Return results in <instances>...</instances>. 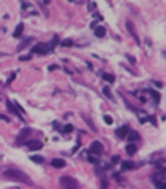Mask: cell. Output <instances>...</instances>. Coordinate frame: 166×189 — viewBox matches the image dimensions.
<instances>
[{
  "label": "cell",
  "instance_id": "cell-1",
  "mask_svg": "<svg viewBox=\"0 0 166 189\" xmlns=\"http://www.w3.org/2000/svg\"><path fill=\"white\" fill-rule=\"evenodd\" d=\"M3 174L5 178L16 181V182L23 183L26 185H33V182L29 178V175L24 173L23 171L18 170V169H7V170L4 171Z\"/></svg>",
  "mask_w": 166,
  "mask_h": 189
},
{
  "label": "cell",
  "instance_id": "cell-4",
  "mask_svg": "<svg viewBox=\"0 0 166 189\" xmlns=\"http://www.w3.org/2000/svg\"><path fill=\"white\" fill-rule=\"evenodd\" d=\"M31 51L33 53H38V54H44L49 51V47L47 44L44 43H39V44L35 45L33 48L31 49Z\"/></svg>",
  "mask_w": 166,
  "mask_h": 189
},
{
  "label": "cell",
  "instance_id": "cell-15",
  "mask_svg": "<svg viewBox=\"0 0 166 189\" xmlns=\"http://www.w3.org/2000/svg\"><path fill=\"white\" fill-rule=\"evenodd\" d=\"M126 152L128 155H133L134 153L137 152V147L134 145H128L126 147Z\"/></svg>",
  "mask_w": 166,
  "mask_h": 189
},
{
  "label": "cell",
  "instance_id": "cell-20",
  "mask_svg": "<svg viewBox=\"0 0 166 189\" xmlns=\"http://www.w3.org/2000/svg\"><path fill=\"white\" fill-rule=\"evenodd\" d=\"M103 93L105 95L106 97H108L109 99H112V95H111V91H110V88L109 87H104L103 88Z\"/></svg>",
  "mask_w": 166,
  "mask_h": 189
},
{
  "label": "cell",
  "instance_id": "cell-23",
  "mask_svg": "<svg viewBox=\"0 0 166 189\" xmlns=\"http://www.w3.org/2000/svg\"><path fill=\"white\" fill-rule=\"evenodd\" d=\"M83 117H84V119H85L86 121H87V124H88L89 126H91V129H92V130H93V132H96L95 126H93V124H92V122H91V119H90V120H89V119L87 118V117H86V116H83Z\"/></svg>",
  "mask_w": 166,
  "mask_h": 189
},
{
  "label": "cell",
  "instance_id": "cell-24",
  "mask_svg": "<svg viewBox=\"0 0 166 189\" xmlns=\"http://www.w3.org/2000/svg\"><path fill=\"white\" fill-rule=\"evenodd\" d=\"M104 119H105V121H106V123H107L108 126H111L112 122H113V120H112V118H111L110 116H104Z\"/></svg>",
  "mask_w": 166,
  "mask_h": 189
},
{
  "label": "cell",
  "instance_id": "cell-10",
  "mask_svg": "<svg viewBox=\"0 0 166 189\" xmlns=\"http://www.w3.org/2000/svg\"><path fill=\"white\" fill-rule=\"evenodd\" d=\"M116 135H118V137L120 138H124L128 134V126H122V128H120L118 130H116Z\"/></svg>",
  "mask_w": 166,
  "mask_h": 189
},
{
  "label": "cell",
  "instance_id": "cell-8",
  "mask_svg": "<svg viewBox=\"0 0 166 189\" xmlns=\"http://www.w3.org/2000/svg\"><path fill=\"white\" fill-rule=\"evenodd\" d=\"M5 103H7V110L11 112V113H13L14 115L17 116V117H18V118L20 119V120H22V121H23V118H22V116L20 115V114H19V111L17 110V108H16V106L14 105V103H12V102H11L10 100H7V102H5Z\"/></svg>",
  "mask_w": 166,
  "mask_h": 189
},
{
  "label": "cell",
  "instance_id": "cell-30",
  "mask_svg": "<svg viewBox=\"0 0 166 189\" xmlns=\"http://www.w3.org/2000/svg\"><path fill=\"white\" fill-rule=\"evenodd\" d=\"M160 189H165V185H164V184H163V185L161 186V187H160Z\"/></svg>",
  "mask_w": 166,
  "mask_h": 189
},
{
  "label": "cell",
  "instance_id": "cell-9",
  "mask_svg": "<svg viewBox=\"0 0 166 189\" xmlns=\"http://www.w3.org/2000/svg\"><path fill=\"white\" fill-rule=\"evenodd\" d=\"M51 165L54 168H63L66 166V162L63 160H62V158H54V160H52Z\"/></svg>",
  "mask_w": 166,
  "mask_h": 189
},
{
  "label": "cell",
  "instance_id": "cell-3",
  "mask_svg": "<svg viewBox=\"0 0 166 189\" xmlns=\"http://www.w3.org/2000/svg\"><path fill=\"white\" fill-rule=\"evenodd\" d=\"M31 129L29 128H26V129H22L19 134L17 135V137H16V140H15V144L17 146H21V145H24L26 142V139L29 137L30 135H31Z\"/></svg>",
  "mask_w": 166,
  "mask_h": 189
},
{
  "label": "cell",
  "instance_id": "cell-18",
  "mask_svg": "<svg viewBox=\"0 0 166 189\" xmlns=\"http://www.w3.org/2000/svg\"><path fill=\"white\" fill-rule=\"evenodd\" d=\"M32 41V38H29V39H26V41H24V43H21V44H19V46H18V47H17V51L19 52V51H21L22 49H24V48H26V45L29 44V43H30V41Z\"/></svg>",
  "mask_w": 166,
  "mask_h": 189
},
{
  "label": "cell",
  "instance_id": "cell-7",
  "mask_svg": "<svg viewBox=\"0 0 166 189\" xmlns=\"http://www.w3.org/2000/svg\"><path fill=\"white\" fill-rule=\"evenodd\" d=\"M126 28H127V30L129 31V33L132 35V37L136 39V41H137L138 45H140V41H139V37H138V34H137V31H136V28H134V25H133L131 21H126Z\"/></svg>",
  "mask_w": 166,
  "mask_h": 189
},
{
  "label": "cell",
  "instance_id": "cell-28",
  "mask_svg": "<svg viewBox=\"0 0 166 189\" xmlns=\"http://www.w3.org/2000/svg\"><path fill=\"white\" fill-rule=\"evenodd\" d=\"M32 59V56L29 55V56H20L19 57V61H28V59Z\"/></svg>",
  "mask_w": 166,
  "mask_h": 189
},
{
  "label": "cell",
  "instance_id": "cell-16",
  "mask_svg": "<svg viewBox=\"0 0 166 189\" xmlns=\"http://www.w3.org/2000/svg\"><path fill=\"white\" fill-rule=\"evenodd\" d=\"M30 160L34 162V163L36 164H42L44 162V158L42 156H39V155H33V156H30Z\"/></svg>",
  "mask_w": 166,
  "mask_h": 189
},
{
  "label": "cell",
  "instance_id": "cell-29",
  "mask_svg": "<svg viewBox=\"0 0 166 189\" xmlns=\"http://www.w3.org/2000/svg\"><path fill=\"white\" fill-rule=\"evenodd\" d=\"M58 66H56V65H53V66H50L49 67V70H53V69H57Z\"/></svg>",
  "mask_w": 166,
  "mask_h": 189
},
{
  "label": "cell",
  "instance_id": "cell-19",
  "mask_svg": "<svg viewBox=\"0 0 166 189\" xmlns=\"http://www.w3.org/2000/svg\"><path fill=\"white\" fill-rule=\"evenodd\" d=\"M62 46L63 47H71V46H73V41L70 38H67L63 41H62Z\"/></svg>",
  "mask_w": 166,
  "mask_h": 189
},
{
  "label": "cell",
  "instance_id": "cell-13",
  "mask_svg": "<svg viewBox=\"0 0 166 189\" xmlns=\"http://www.w3.org/2000/svg\"><path fill=\"white\" fill-rule=\"evenodd\" d=\"M22 31H23V23H19L18 26L16 27L14 33H13V36L14 37H19L22 34Z\"/></svg>",
  "mask_w": 166,
  "mask_h": 189
},
{
  "label": "cell",
  "instance_id": "cell-5",
  "mask_svg": "<svg viewBox=\"0 0 166 189\" xmlns=\"http://www.w3.org/2000/svg\"><path fill=\"white\" fill-rule=\"evenodd\" d=\"M90 151H91V153L95 154V155H100L101 153L104 151V146L102 145V142H100V141H93L91 146H90Z\"/></svg>",
  "mask_w": 166,
  "mask_h": 189
},
{
  "label": "cell",
  "instance_id": "cell-21",
  "mask_svg": "<svg viewBox=\"0 0 166 189\" xmlns=\"http://www.w3.org/2000/svg\"><path fill=\"white\" fill-rule=\"evenodd\" d=\"M150 93L152 95L153 97V99L155 100V102H159L160 101V93L158 91H155V90H150Z\"/></svg>",
  "mask_w": 166,
  "mask_h": 189
},
{
  "label": "cell",
  "instance_id": "cell-22",
  "mask_svg": "<svg viewBox=\"0 0 166 189\" xmlns=\"http://www.w3.org/2000/svg\"><path fill=\"white\" fill-rule=\"evenodd\" d=\"M58 43H59L58 35H54V37H53V41H52V43H51V46L52 47H55V46H57Z\"/></svg>",
  "mask_w": 166,
  "mask_h": 189
},
{
  "label": "cell",
  "instance_id": "cell-6",
  "mask_svg": "<svg viewBox=\"0 0 166 189\" xmlns=\"http://www.w3.org/2000/svg\"><path fill=\"white\" fill-rule=\"evenodd\" d=\"M24 145L32 151H36V150H39V149L42 148V142H40L39 140L37 139H32V140L26 141Z\"/></svg>",
  "mask_w": 166,
  "mask_h": 189
},
{
  "label": "cell",
  "instance_id": "cell-31",
  "mask_svg": "<svg viewBox=\"0 0 166 189\" xmlns=\"http://www.w3.org/2000/svg\"><path fill=\"white\" fill-rule=\"evenodd\" d=\"M155 85H157V86H160V87H161V86H162V84H161V83H155Z\"/></svg>",
  "mask_w": 166,
  "mask_h": 189
},
{
  "label": "cell",
  "instance_id": "cell-17",
  "mask_svg": "<svg viewBox=\"0 0 166 189\" xmlns=\"http://www.w3.org/2000/svg\"><path fill=\"white\" fill-rule=\"evenodd\" d=\"M103 79L105 80V81H107V82H109V83H113L114 82V77L112 75V74H110V73H104L103 74Z\"/></svg>",
  "mask_w": 166,
  "mask_h": 189
},
{
  "label": "cell",
  "instance_id": "cell-14",
  "mask_svg": "<svg viewBox=\"0 0 166 189\" xmlns=\"http://www.w3.org/2000/svg\"><path fill=\"white\" fill-rule=\"evenodd\" d=\"M133 166H134V164L131 160H125L122 164V169L123 170H130L133 168Z\"/></svg>",
  "mask_w": 166,
  "mask_h": 189
},
{
  "label": "cell",
  "instance_id": "cell-11",
  "mask_svg": "<svg viewBox=\"0 0 166 189\" xmlns=\"http://www.w3.org/2000/svg\"><path fill=\"white\" fill-rule=\"evenodd\" d=\"M94 34L97 37H104L105 34H106V29L104 27H97L95 29V31H94Z\"/></svg>",
  "mask_w": 166,
  "mask_h": 189
},
{
  "label": "cell",
  "instance_id": "cell-25",
  "mask_svg": "<svg viewBox=\"0 0 166 189\" xmlns=\"http://www.w3.org/2000/svg\"><path fill=\"white\" fill-rule=\"evenodd\" d=\"M73 131V126H71V124H67V126H65V132L66 133H70V132H72Z\"/></svg>",
  "mask_w": 166,
  "mask_h": 189
},
{
  "label": "cell",
  "instance_id": "cell-12",
  "mask_svg": "<svg viewBox=\"0 0 166 189\" xmlns=\"http://www.w3.org/2000/svg\"><path fill=\"white\" fill-rule=\"evenodd\" d=\"M140 139V134L138 133L137 131H131L128 135V140L129 141H134Z\"/></svg>",
  "mask_w": 166,
  "mask_h": 189
},
{
  "label": "cell",
  "instance_id": "cell-26",
  "mask_svg": "<svg viewBox=\"0 0 166 189\" xmlns=\"http://www.w3.org/2000/svg\"><path fill=\"white\" fill-rule=\"evenodd\" d=\"M118 160H120V155H114L112 158H111V162H112L113 164H116Z\"/></svg>",
  "mask_w": 166,
  "mask_h": 189
},
{
  "label": "cell",
  "instance_id": "cell-27",
  "mask_svg": "<svg viewBox=\"0 0 166 189\" xmlns=\"http://www.w3.org/2000/svg\"><path fill=\"white\" fill-rule=\"evenodd\" d=\"M0 119H2V120H4V121H7V122H10V121H11L9 117H7V116L2 115V114H0Z\"/></svg>",
  "mask_w": 166,
  "mask_h": 189
},
{
  "label": "cell",
  "instance_id": "cell-2",
  "mask_svg": "<svg viewBox=\"0 0 166 189\" xmlns=\"http://www.w3.org/2000/svg\"><path fill=\"white\" fill-rule=\"evenodd\" d=\"M60 185L63 189H78V183L72 176H68V175H63L59 180Z\"/></svg>",
  "mask_w": 166,
  "mask_h": 189
}]
</instances>
